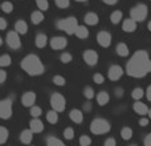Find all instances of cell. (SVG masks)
<instances>
[{
	"label": "cell",
	"instance_id": "6da1fadb",
	"mask_svg": "<svg viewBox=\"0 0 151 146\" xmlns=\"http://www.w3.org/2000/svg\"><path fill=\"white\" fill-rule=\"evenodd\" d=\"M126 72L129 76L135 78L145 77L151 72V60L146 51H138L133 55L131 60L127 63Z\"/></svg>",
	"mask_w": 151,
	"mask_h": 146
},
{
	"label": "cell",
	"instance_id": "7a4b0ae2",
	"mask_svg": "<svg viewBox=\"0 0 151 146\" xmlns=\"http://www.w3.org/2000/svg\"><path fill=\"white\" fill-rule=\"evenodd\" d=\"M21 68L29 76H40L44 73V64L36 55H28L21 61Z\"/></svg>",
	"mask_w": 151,
	"mask_h": 146
},
{
	"label": "cell",
	"instance_id": "3957f363",
	"mask_svg": "<svg viewBox=\"0 0 151 146\" xmlns=\"http://www.w3.org/2000/svg\"><path fill=\"white\" fill-rule=\"evenodd\" d=\"M56 27H57V29L66 32L68 35H74L76 28L78 27V23H77V19L70 16V17H66V19H64V20L57 21Z\"/></svg>",
	"mask_w": 151,
	"mask_h": 146
},
{
	"label": "cell",
	"instance_id": "277c9868",
	"mask_svg": "<svg viewBox=\"0 0 151 146\" xmlns=\"http://www.w3.org/2000/svg\"><path fill=\"white\" fill-rule=\"evenodd\" d=\"M90 130L93 134H106L107 132L110 130V124L107 120L105 118H96V120L91 121V125H90Z\"/></svg>",
	"mask_w": 151,
	"mask_h": 146
},
{
	"label": "cell",
	"instance_id": "5b68a950",
	"mask_svg": "<svg viewBox=\"0 0 151 146\" xmlns=\"http://www.w3.org/2000/svg\"><path fill=\"white\" fill-rule=\"evenodd\" d=\"M147 13H149L147 5L146 4H138L130 11V19L134 20L135 23H139V21H143L147 17Z\"/></svg>",
	"mask_w": 151,
	"mask_h": 146
},
{
	"label": "cell",
	"instance_id": "8992f818",
	"mask_svg": "<svg viewBox=\"0 0 151 146\" xmlns=\"http://www.w3.org/2000/svg\"><path fill=\"white\" fill-rule=\"evenodd\" d=\"M50 105H52L53 110L56 113H60V112H64L65 110V106H66V101H65V97L60 93H55L50 98Z\"/></svg>",
	"mask_w": 151,
	"mask_h": 146
},
{
	"label": "cell",
	"instance_id": "52a82bcc",
	"mask_svg": "<svg viewBox=\"0 0 151 146\" xmlns=\"http://www.w3.org/2000/svg\"><path fill=\"white\" fill-rule=\"evenodd\" d=\"M12 116V101L9 98H5L0 101V118L8 120Z\"/></svg>",
	"mask_w": 151,
	"mask_h": 146
},
{
	"label": "cell",
	"instance_id": "ba28073f",
	"mask_svg": "<svg viewBox=\"0 0 151 146\" xmlns=\"http://www.w3.org/2000/svg\"><path fill=\"white\" fill-rule=\"evenodd\" d=\"M7 44L12 49H19L21 47V40L15 31H11L7 33Z\"/></svg>",
	"mask_w": 151,
	"mask_h": 146
},
{
	"label": "cell",
	"instance_id": "9c48e42d",
	"mask_svg": "<svg viewBox=\"0 0 151 146\" xmlns=\"http://www.w3.org/2000/svg\"><path fill=\"white\" fill-rule=\"evenodd\" d=\"M97 43H98L101 47L107 48L111 44V35L106 31H101L97 33Z\"/></svg>",
	"mask_w": 151,
	"mask_h": 146
},
{
	"label": "cell",
	"instance_id": "30bf717a",
	"mask_svg": "<svg viewBox=\"0 0 151 146\" xmlns=\"http://www.w3.org/2000/svg\"><path fill=\"white\" fill-rule=\"evenodd\" d=\"M83 60H85V63L90 66L96 65V64L98 63V53H97L96 51H91V49L85 51V52H83Z\"/></svg>",
	"mask_w": 151,
	"mask_h": 146
},
{
	"label": "cell",
	"instance_id": "8fae6325",
	"mask_svg": "<svg viewBox=\"0 0 151 146\" xmlns=\"http://www.w3.org/2000/svg\"><path fill=\"white\" fill-rule=\"evenodd\" d=\"M68 41H66L65 37L63 36H56V37H52L50 40V47H52L53 51H60V49H64L66 47Z\"/></svg>",
	"mask_w": 151,
	"mask_h": 146
},
{
	"label": "cell",
	"instance_id": "7c38bea8",
	"mask_svg": "<svg viewBox=\"0 0 151 146\" xmlns=\"http://www.w3.org/2000/svg\"><path fill=\"white\" fill-rule=\"evenodd\" d=\"M123 74V69L121 68L119 65H111L109 68V72H107V76L111 81H118Z\"/></svg>",
	"mask_w": 151,
	"mask_h": 146
},
{
	"label": "cell",
	"instance_id": "4fadbf2b",
	"mask_svg": "<svg viewBox=\"0 0 151 146\" xmlns=\"http://www.w3.org/2000/svg\"><path fill=\"white\" fill-rule=\"evenodd\" d=\"M35 101H36V94H35V92H27V93H24L23 97H21V102H23V105L27 108L33 106Z\"/></svg>",
	"mask_w": 151,
	"mask_h": 146
},
{
	"label": "cell",
	"instance_id": "5bb4252c",
	"mask_svg": "<svg viewBox=\"0 0 151 146\" xmlns=\"http://www.w3.org/2000/svg\"><path fill=\"white\" fill-rule=\"evenodd\" d=\"M29 126H31L29 130H31L32 133H41V132L44 130V124H42L39 118H33V120L31 121V124H29Z\"/></svg>",
	"mask_w": 151,
	"mask_h": 146
},
{
	"label": "cell",
	"instance_id": "9a60e30c",
	"mask_svg": "<svg viewBox=\"0 0 151 146\" xmlns=\"http://www.w3.org/2000/svg\"><path fill=\"white\" fill-rule=\"evenodd\" d=\"M15 32L17 35H25L28 32V24L24 20H19L15 23Z\"/></svg>",
	"mask_w": 151,
	"mask_h": 146
},
{
	"label": "cell",
	"instance_id": "2e32d148",
	"mask_svg": "<svg viewBox=\"0 0 151 146\" xmlns=\"http://www.w3.org/2000/svg\"><path fill=\"white\" fill-rule=\"evenodd\" d=\"M133 108H134V110H135V113H138L139 116H146L147 112H149L147 105L143 104V102H141V101H137Z\"/></svg>",
	"mask_w": 151,
	"mask_h": 146
},
{
	"label": "cell",
	"instance_id": "e0dca14e",
	"mask_svg": "<svg viewBox=\"0 0 151 146\" xmlns=\"http://www.w3.org/2000/svg\"><path fill=\"white\" fill-rule=\"evenodd\" d=\"M69 116H70V120L73 121V122H76V124H81L83 121V114H82V112H81L80 109L70 110Z\"/></svg>",
	"mask_w": 151,
	"mask_h": 146
},
{
	"label": "cell",
	"instance_id": "ac0fdd59",
	"mask_svg": "<svg viewBox=\"0 0 151 146\" xmlns=\"http://www.w3.org/2000/svg\"><path fill=\"white\" fill-rule=\"evenodd\" d=\"M115 51H117L118 56H121V57H127L129 53H130L127 44H125V43H119L117 45V48H115Z\"/></svg>",
	"mask_w": 151,
	"mask_h": 146
},
{
	"label": "cell",
	"instance_id": "d6986e66",
	"mask_svg": "<svg viewBox=\"0 0 151 146\" xmlns=\"http://www.w3.org/2000/svg\"><path fill=\"white\" fill-rule=\"evenodd\" d=\"M85 23L88 25H96L98 23V15L96 12H88L85 15Z\"/></svg>",
	"mask_w": 151,
	"mask_h": 146
},
{
	"label": "cell",
	"instance_id": "ffe728a7",
	"mask_svg": "<svg viewBox=\"0 0 151 146\" xmlns=\"http://www.w3.org/2000/svg\"><path fill=\"white\" fill-rule=\"evenodd\" d=\"M122 28L125 32H134L137 29V23L134 20H131V19H126V20L123 21Z\"/></svg>",
	"mask_w": 151,
	"mask_h": 146
},
{
	"label": "cell",
	"instance_id": "44dd1931",
	"mask_svg": "<svg viewBox=\"0 0 151 146\" xmlns=\"http://www.w3.org/2000/svg\"><path fill=\"white\" fill-rule=\"evenodd\" d=\"M20 139L23 144L29 145L32 142V139H33V133H32L31 130H23L20 134Z\"/></svg>",
	"mask_w": 151,
	"mask_h": 146
},
{
	"label": "cell",
	"instance_id": "7402d4cb",
	"mask_svg": "<svg viewBox=\"0 0 151 146\" xmlns=\"http://www.w3.org/2000/svg\"><path fill=\"white\" fill-rule=\"evenodd\" d=\"M109 100H110V96L106 92H99V93L97 94V102H98L99 106H105V105L109 102Z\"/></svg>",
	"mask_w": 151,
	"mask_h": 146
},
{
	"label": "cell",
	"instance_id": "603a6c76",
	"mask_svg": "<svg viewBox=\"0 0 151 146\" xmlns=\"http://www.w3.org/2000/svg\"><path fill=\"white\" fill-rule=\"evenodd\" d=\"M74 35L78 37V39H86L89 36V31L85 25H78L74 31Z\"/></svg>",
	"mask_w": 151,
	"mask_h": 146
},
{
	"label": "cell",
	"instance_id": "cb8c5ba5",
	"mask_svg": "<svg viewBox=\"0 0 151 146\" xmlns=\"http://www.w3.org/2000/svg\"><path fill=\"white\" fill-rule=\"evenodd\" d=\"M31 20L33 24H40L42 20H44V13L41 11H35L31 15Z\"/></svg>",
	"mask_w": 151,
	"mask_h": 146
},
{
	"label": "cell",
	"instance_id": "d4e9b609",
	"mask_svg": "<svg viewBox=\"0 0 151 146\" xmlns=\"http://www.w3.org/2000/svg\"><path fill=\"white\" fill-rule=\"evenodd\" d=\"M48 43V37L44 33H39L36 36V47L37 48H44Z\"/></svg>",
	"mask_w": 151,
	"mask_h": 146
},
{
	"label": "cell",
	"instance_id": "484cf974",
	"mask_svg": "<svg viewBox=\"0 0 151 146\" xmlns=\"http://www.w3.org/2000/svg\"><path fill=\"white\" fill-rule=\"evenodd\" d=\"M121 137H122V139H125V141H129V139L133 137V130H131L129 126H125V128H122V130H121Z\"/></svg>",
	"mask_w": 151,
	"mask_h": 146
},
{
	"label": "cell",
	"instance_id": "4316f807",
	"mask_svg": "<svg viewBox=\"0 0 151 146\" xmlns=\"http://www.w3.org/2000/svg\"><path fill=\"white\" fill-rule=\"evenodd\" d=\"M122 17H123V15L121 11H114V12L110 15V21H111L113 24H118L122 20Z\"/></svg>",
	"mask_w": 151,
	"mask_h": 146
},
{
	"label": "cell",
	"instance_id": "83f0119b",
	"mask_svg": "<svg viewBox=\"0 0 151 146\" xmlns=\"http://www.w3.org/2000/svg\"><path fill=\"white\" fill-rule=\"evenodd\" d=\"M47 146H66V145L58 138H56V137H48Z\"/></svg>",
	"mask_w": 151,
	"mask_h": 146
},
{
	"label": "cell",
	"instance_id": "f1b7e54d",
	"mask_svg": "<svg viewBox=\"0 0 151 146\" xmlns=\"http://www.w3.org/2000/svg\"><path fill=\"white\" fill-rule=\"evenodd\" d=\"M47 120L49 124H56L58 121V114L55 112V110H50V112L47 113Z\"/></svg>",
	"mask_w": 151,
	"mask_h": 146
},
{
	"label": "cell",
	"instance_id": "f546056e",
	"mask_svg": "<svg viewBox=\"0 0 151 146\" xmlns=\"http://www.w3.org/2000/svg\"><path fill=\"white\" fill-rule=\"evenodd\" d=\"M143 89L142 88H135L133 92H131V97H133L134 100H137V101H139V100L143 97Z\"/></svg>",
	"mask_w": 151,
	"mask_h": 146
},
{
	"label": "cell",
	"instance_id": "4dcf8cb0",
	"mask_svg": "<svg viewBox=\"0 0 151 146\" xmlns=\"http://www.w3.org/2000/svg\"><path fill=\"white\" fill-rule=\"evenodd\" d=\"M12 63V59L9 55H3L0 56V66H9Z\"/></svg>",
	"mask_w": 151,
	"mask_h": 146
},
{
	"label": "cell",
	"instance_id": "1f68e13d",
	"mask_svg": "<svg viewBox=\"0 0 151 146\" xmlns=\"http://www.w3.org/2000/svg\"><path fill=\"white\" fill-rule=\"evenodd\" d=\"M8 139V130L4 126H0V145L5 144Z\"/></svg>",
	"mask_w": 151,
	"mask_h": 146
},
{
	"label": "cell",
	"instance_id": "d6a6232c",
	"mask_svg": "<svg viewBox=\"0 0 151 146\" xmlns=\"http://www.w3.org/2000/svg\"><path fill=\"white\" fill-rule=\"evenodd\" d=\"M36 4H37V8H39L40 11H47L48 8H49V3H48V0H36Z\"/></svg>",
	"mask_w": 151,
	"mask_h": 146
},
{
	"label": "cell",
	"instance_id": "836d02e7",
	"mask_svg": "<svg viewBox=\"0 0 151 146\" xmlns=\"http://www.w3.org/2000/svg\"><path fill=\"white\" fill-rule=\"evenodd\" d=\"M0 8H1L5 13H11L13 11V4L11 1H4L1 5H0Z\"/></svg>",
	"mask_w": 151,
	"mask_h": 146
},
{
	"label": "cell",
	"instance_id": "e575fe53",
	"mask_svg": "<svg viewBox=\"0 0 151 146\" xmlns=\"http://www.w3.org/2000/svg\"><path fill=\"white\" fill-rule=\"evenodd\" d=\"M83 96H85L86 98L89 100V101H91V100L94 98V90H93V88H90V86H86V88L83 89Z\"/></svg>",
	"mask_w": 151,
	"mask_h": 146
},
{
	"label": "cell",
	"instance_id": "d590c367",
	"mask_svg": "<svg viewBox=\"0 0 151 146\" xmlns=\"http://www.w3.org/2000/svg\"><path fill=\"white\" fill-rule=\"evenodd\" d=\"M42 110L40 106H31V116L33 118H39L40 116H41Z\"/></svg>",
	"mask_w": 151,
	"mask_h": 146
},
{
	"label": "cell",
	"instance_id": "8d00e7d4",
	"mask_svg": "<svg viewBox=\"0 0 151 146\" xmlns=\"http://www.w3.org/2000/svg\"><path fill=\"white\" fill-rule=\"evenodd\" d=\"M64 138L65 139H73L74 138V129L73 128H66L64 130Z\"/></svg>",
	"mask_w": 151,
	"mask_h": 146
},
{
	"label": "cell",
	"instance_id": "74e56055",
	"mask_svg": "<svg viewBox=\"0 0 151 146\" xmlns=\"http://www.w3.org/2000/svg\"><path fill=\"white\" fill-rule=\"evenodd\" d=\"M53 82H55V85L64 86L66 84V80H65V77H63V76H55V77H53Z\"/></svg>",
	"mask_w": 151,
	"mask_h": 146
},
{
	"label": "cell",
	"instance_id": "f35d334b",
	"mask_svg": "<svg viewBox=\"0 0 151 146\" xmlns=\"http://www.w3.org/2000/svg\"><path fill=\"white\" fill-rule=\"evenodd\" d=\"M80 145H81V146H90V145H91L90 137H88V136L80 137Z\"/></svg>",
	"mask_w": 151,
	"mask_h": 146
},
{
	"label": "cell",
	"instance_id": "ab89813d",
	"mask_svg": "<svg viewBox=\"0 0 151 146\" xmlns=\"http://www.w3.org/2000/svg\"><path fill=\"white\" fill-rule=\"evenodd\" d=\"M72 55L70 53H68V52H65V53H63L61 55V57H60V60H61V63H64V64H68V63H70L72 61Z\"/></svg>",
	"mask_w": 151,
	"mask_h": 146
},
{
	"label": "cell",
	"instance_id": "60d3db41",
	"mask_svg": "<svg viewBox=\"0 0 151 146\" xmlns=\"http://www.w3.org/2000/svg\"><path fill=\"white\" fill-rule=\"evenodd\" d=\"M58 8H66L70 4V0H55Z\"/></svg>",
	"mask_w": 151,
	"mask_h": 146
},
{
	"label": "cell",
	"instance_id": "b9f144b4",
	"mask_svg": "<svg viewBox=\"0 0 151 146\" xmlns=\"http://www.w3.org/2000/svg\"><path fill=\"white\" fill-rule=\"evenodd\" d=\"M93 81H94L96 84H104L105 77L101 74V73H96V74L93 76Z\"/></svg>",
	"mask_w": 151,
	"mask_h": 146
},
{
	"label": "cell",
	"instance_id": "7bdbcfd3",
	"mask_svg": "<svg viewBox=\"0 0 151 146\" xmlns=\"http://www.w3.org/2000/svg\"><path fill=\"white\" fill-rule=\"evenodd\" d=\"M104 146H117V141H115L113 137H110V138H107L106 141H105Z\"/></svg>",
	"mask_w": 151,
	"mask_h": 146
},
{
	"label": "cell",
	"instance_id": "ee69618b",
	"mask_svg": "<svg viewBox=\"0 0 151 146\" xmlns=\"http://www.w3.org/2000/svg\"><path fill=\"white\" fill-rule=\"evenodd\" d=\"M5 80H7V72L0 69V84H3Z\"/></svg>",
	"mask_w": 151,
	"mask_h": 146
},
{
	"label": "cell",
	"instance_id": "f6af8a7d",
	"mask_svg": "<svg viewBox=\"0 0 151 146\" xmlns=\"http://www.w3.org/2000/svg\"><path fill=\"white\" fill-rule=\"evenodd\" d=\"M5 28H7V21H5V19L0 17V31H4Z\"/></svg>",
	"mask_w": 151,
	"mask_h": 146
},
{
	"label": "cell",
	"instance_id": "bcb514c9",
	"mask_svg": "<svg viewBox=\"0 0 151 146\" xmlns=\"http://www.w3.org/2000/svg\"><path fill=\"white\" fill-rule=\"evenodd\" d=\"M139 125L141 126H147L149 125V118H141V120H139Z\"/></svg>",
	"mask_w": 151,
	"mask_h": 146
},
{
	"label": "cell",
	"instance_id": "7dc6e473",
	"mask_svg": "<svg viewBox=\"0 0 151 146\" xmlns=\"http://www.w3.org/2000/svg\"><path fill=\"white\" fill-rule=\"evenodd\" d=\"M145 146H151V133L145 138Z\"/></svg>",
	"mask_w": 151,
	"mask_h": 146
},
{
	"label": "cell",
	"instance_id": "c3c4849f",
	"mask_svg": "<svg viewBox=\"0 0 151 146\" xmlns=\"http://www.w3.org/2000/svg\"><path fill=\"white\" fill-rule=\"evenodd\" d=\"M90 109H91V102L90 101L85 102V104H83V110H86V112H88V110H90Z\"/></svg>",
	"mask_w": 151,
	"mask_h": 146
},
{
	"label": "cell",
	"instance_id": "681fc988",
	"mask_svg": "<svg viewBox=\"0 0 151 146\" xmlns=\"http://www.w3.org/2000/svg\"><path fill=\"white\" fill-rule=\"evenodd\" d=\"M115 96H117V97L123 96V89H122V88H118V89H115Z\"/></svg>",
	"mask_w": 151,
	"mask_h": 146
},
{
	"label": "cell",
	"instance_id": "f907efd6",
	"mask_svg": "<svg viewBox=\"0 0 151 146\" xmlns=\"http://www.w3.org/2000/svg\"><path fill=\"white\" fill-rule=\"evenodd\" d=\"M146 97H147L149 101H151V85L147 88V90H146Z\"/></svg>",
	"mask_w": 151,
	"mask_h": 146
},
{
	"label": "cell",
	"instance_id": "816d5d0a",
	"mask_svg": "<svg viewBox=\"0 0 151 146\" xmlns=\"http://www.w3.org/2000/svg\"><path fill=\"white\" fill-rule=\"evenodd\" d=\"M117 1H118V0H104L105 4H109V5H114Z\"/></svg>",
	"mask_w": 151,
	"mask_h": 146
},
{
	"label": "cell",
	"instance_id": "f5cc1de1",
	"mask_svg": "<svg viewBox=\"0 0 151 146\" xmlns=\"http://www.w3.org/2000/svg\"><path fill=\"white\" fill-rule=\"evenodd\" d=\"M147 28H149V31L151 32V21H149V24H147Z\"/></svg>",
	"mask_w": 151,
	"mask_h": 146
},
{
	"label": "cell",
	"instance_id": "db71d44e",
	"mask_svg": "<svg viewBox=\"0 0 151 146\" xmlns=\"http://www.w3.org/2000/svg\"><path fill=\"white\" fill-rule=\"evenodd\" d=\"M147 114H149V117L151 118V109H149V112H147Z\"/></svg>",
	"mask_w": 151,
	"mask_h": 146
},
{
	"label": "cell",
	"instance_id": "11a10c76",
	"mask_svg": "<svg viewBox=\"0 0 151 146\" xmlns=\"http://www.w3.org/2000/svg\"><path fill=\"white\" fill-rule=\"evenodd\" d=\"M1 44H3V39L0 37V47H1Z\"/></svg>",
	"mask_w": 151,
	"mask_h": 146
},
{
	"label": "cell",
	"instance_id": "9f6ffc18",
	"mask_svg": "<svg viewBox=\"0 0 151 146\" xmlns=\"http://www.w3.org/2000/svg\"><path fill=\"white\" fill-rule=\"evenodd\" d=\"M76 1H81V3H82V1H88V0H76Z\"/></svg>",
	"mask_w": 151,
	"mask_h": 146
},
{
	"label": "cell",
	"instance_id": "6f0895ef",
	"mask_svg": "<svg viewBox=\"0 0 151 146\" xmlns=\"http://www.w3.org/2000/svg\"><path fill=\"white\" fill-rule=\"evenodd\" d=\"M131 146H137V145H131Z\"/></svg>",
	"mask_w": 151,
	"mask_h": 146
}]
</instances>
